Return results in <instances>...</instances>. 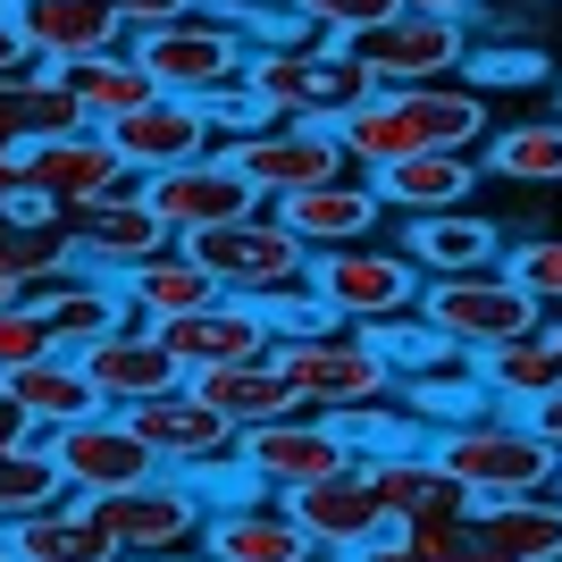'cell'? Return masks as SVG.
<instances>
[{"label": "cell", "mask_w": 562, "mask_h": 562, "mask_svg": "<svg viewBox=\"0 0 562 562\" xmlns=\"http://www.w3.org/2000/svg\"><path fill=\"white\" fill-rule=\"evenodd\" d=\"M285 513L303 520V538L319 546V554H352V546H370L378 529H395V520H386V504H378L370 495V479H361V462L345 470V479H319V487H294L285 495Z\"/></svg>", "instance_id": "cb8c5ba5"}, {"label": "cell", "mask_w": 562, "mask_h": 562, "mask_svg": "<svg viewBox=\"0 0 562 562\" xmlns=\"http://www.w3.org/2000/svg\"><path fill=\"white\" fill-rule=\"evenodd\" d=\"M470 18H428V9H395V18L345 34V50L370 68L378 93H403V85H446L453 68L470 59Z\"/></svg>", "instance_id": "ba28073f"}, {"label": "cell", "mask_w": 562, "mask_h": 562, "mask_svg": "<svg viewBox=\"0 0 562 562\" xmlns=\"http://www.w3.org/2000/svg\"><path fill=\"white\" fill-rule=\"evenodd\" d=\"M361 336H370V345L386 352V361H395V378H412V370H428L437 352H453L446 336H437V328L420 319V311H395V319H370Z\"/></svg>", "instance_id": "ab89813d"}, {"label": "cell", "mask_w": 562, "mask_h": 562, "mask_svg": "<svg viewBox=\"0 0 562 562\" xmlns=\"http://www.w3.org/2000/svg\"><path fill=\"white\" fill-rule=\"evenodd\" d=\"M218 160L244 177V186L260 193V202H278V193H303V186H328V177H345V143L328 135V126H311V117H269L260 135H235L218 143Z\"/></svg>", "instance_id": "8fae6325"}, {"label": "cell", "mask_w": 562, "mask_h": 562, "mask_svg": "<svg viewBox=\"0 0 562 562\" xmlns=\"http://www.w3.org/2000/svg\"><path fill=\"white\" fill-rule=\"evenodd\" d=\"M319 562H328V554H319Z\"/></svg>", "instance_id": "6125c7cd"}, {"label": "cell", "mask_w": 562, "mask_h": 562, "mask_svg": "<svg viewBox=\"0 0 562 562\" xmlns=\"http://www.w3.org/2000/svg\"><path fill=\"white\" fill-rule=\"evenodd\" d=\"M25 193V177H18V143H0V211Z\"/></svg>", "instance_id": "db71d44e"}, {"label": "cell", "mask_w": 562, "mask_h": 562, "mask_svg": "<svg viewBox=\"0 0 562 562\" xmlns=\"http://www.w3.org/2000/svg\"><path fill=\"white\" fill-rule=\"evenodd\" d=\"M186 252L218 278V294H244V303H278V294L311 285V244L285 227L269 202L244 211V218H227V227L186 235Z\"/></svg>", "instance_id": "3957f363"}, {"label": "cell", "mask_w": 562, "mask_h": 562, "mask_svg": "<svg viewBox=\"0 0 562 562\" xmlns=\"http://www.w3.org/2000/svg\"><path fill=\"white\" fill-rule=\"evenodd\" d=\"M446 562H562V495L546 487L513 504H470Z\"/></svg>", "instance_id": "2e32d148"}, {"label": "cell", "mask_w": 562, "mask_h": 562, "mask_svg": "<svg viewBox=\"0 0 562 562\" xmlns=\"http://www.w3.org/2000/svg\"><path fill=\"white\" fill-rule=\"evenodd\" d=\"M395 403L412 412V420H428V428H453V420H487V412H495V395L479 386V361H470V352H437L428 370L395 378Z\"/></svg>", "instance_id": "1f68e13d"}, {"label": "cell", "mask_w": 562, "mask_h": 562, "mask_svg": "<svg viewBox=\"0 0 562 562\" xmlns=\"http://www.w3.org/2000/svg\"><path fill=\"white\" fill-rule=\"evenodd\" d=\"M186 479L202 487V504H211V513H218V504H244V495H260V479H252L244 462H235V453H227V462H202V470H186Z\"/></svg>", "instance_id": "7dc6e473"}, {"label": "cell", "mask_w": 562, "mask_h": 562, "mask_svg": "<svg viewBox=\"0 0 562 562\" xmlns=\"http://www.w3.org/2000/svg\"><path fill=\"white\" fill-rule=\"evenodd\" d=\"M202 554L211 562H319V546L303 538V520L285 513V495H244V504H218L202 520Z\"/></svg>", "instance_id": "7402d4cb"}, {"label": "cell", "mask_w": 562, "mask_h": 562, "mask_svg": "<svg viewBox=\"0 0 562 562\" xmlns=\"http://www.w3.org/2000/svg\"><path fill=\"white\" fill-rule=\"evenodd\" d=\"M202 403H218L227 412V428L244 437V428H260V420H285V412H303L294 403V386H285V370L260 352V361H227V370H193L186 378Z\"/></svg>", "instance_id": "f546056e"}, {"label": "cell", "mask_w": 562, "mask_h": 562, "mask_svg": "<svg viewBox=\"0 0 562 562\" xmlns=\"http://www.w3.org/2000/svg\"><path fill=\"white\" fill-rule=\"evenodd\" d=\"M285 9H294V18H303L319 43H345V34H361V25L386 18L378 0H285Z\"/></svg>", "instance_id": "bcb514c9"}, {"label": "cell", "mask_w": 562, "mask_h": 562, "mask_svg": "<svg viewBox=\"0 0 562 562\" xmlns=\"http://www.w3.org/2000/svg\"><path fill=\"white\" fill-rule=\"evenodd\" d=\"M428 462L446 470L470 504H513V495H546V487H554L562 453L538 446L520 412H487V420L428 428Z\"/></svg>", "instance_id": "7a4b0ae2"}, {"label": "cell", "mask_w": 562, "mask_h": 562, "mask_svg": "<svg viewBox=\"0 0 562 562\" xmlns=\"http://www.w3.org/2000/svg\"><path fill=\"white\" fill-rule=\"evenodd\" d=\"M554 68L538 43H470V59H462V85H538V76Z\"/></svg>", "instance_id": "60d3db41"}, {"label": "cell", "mask_w": 562, "mask_h": 562, "mask_svg": "<svg viewBox=\"0 0 562 562\" xmlns=\"http://www.w3.org/2000/svg\"><path fill=\"white\" fill-rule=\"evenodd\" d=\"M311 59L319 43H278V50H252L244 59V85L269 117H311Z\"/></svg>", "instance_id": "74e56055"}, {"label": "cell", "mask_w": 562, "mask_h": 562, "mask_svg": "<svg viewBox=\"0 0 562 562\" xmlns=\"http://www.w3.org/2000/svg\"><path fill=\"white\" fill-rule=\"evenodd\" d=\"M110 9H117V25H126V43H135V34H151V25H177V18H193L202 0H110Z\"/></svg>", "instance_id": "c3c4849f"}, {"label": "cell", "mask_w": 562, "mask_h": 562, "mask_svg": "<svg viewBox=\"0 0 562 562\" xmlns=\"http://www.w3.org/2000/svg\"><path fill=\"white\" fill-rule=\"evenodd\" d=\"M43 446H50V462H59V479H68V495H85V504H93V495H126L160 470L151 446L126 428V412H85V420L50 428Z\"/></svg>", "instance_id": "4fadbf2b"}, {"label": "cell", "mask_w": 562, "mask_h": 562, "mask_svg": "<svg viewBox=\"0 0 562 562\" xmlns=\"http://www.w3.org/2000/svg\"><path fill=\"white\" fill-rule=\"evenodd\" d=\"M160 345L193 370H227V361H260L269 352V319H260V303H244V294H218V303L202 311H177V319H160Z\"/></svg>", "instance_id": "603a6c76"}, {"label": "cell", "mask_w": 562, "mask_h": 562, "mask_svg": "<svg viewBox=\"0 0 562 562\" xmlns=\"http://www.w3.org/2000/svg\"><path fill=\"white\" fill-rule=\"evenodd\" d=\"M135 68H151V85L160 93H218V85H235L244 76V59H252V43H244V25L227 18V9H193V18L177 25H151V34H135Z\"/></svg>", "instance_id": "52a82bcc"}, {"label": "cell", "mask_w": 562, "mask_h": 562, "mask_svg": "<svg viewBox=\"0 0 562 562\" xmlns=\"http://www.w3.org/2000/svg\"><path fill=\"white\" fill-rule=\"evenodd\" d=\"M328 135L345 143V160L361 177H378V168L412 160V151H470L479 135H495V117L479 85H403V93H370Z\"/></svg>", "instance_id": "6da1fadb"}, {"label": "cell", "mask_w": 562, "mask_h": 562, "mask_svg": "<svg viewBox=\"0 0 562 562\" xmlns=\"http://www.w3.org/2000/svg\"><path fill=\"white\" fill-rule=\"evenodd\" d=\"M68 495V479H59V462H50L43 428H25L18 446H0V529L25 513H43V504H59Z\"/></svg>", "instance_id": "d590c367"}, {"label": "cell", "mask_w": 562, "mask_h": 562, "mask_svg": "<svg viewBox=\"0 0 562 562\" xmlns=\"http://www.w3.org/2000/svg\"><path fill=\"white\" fill-rule=\"evenodd\" d=\"M9 546H18V562H117V546L101 538V520H93L85 495H59L43 513L9 520Z\"/></svg>", "instance_id": "4dcf8cb0"}, {"label": "cell", "mask_w": 562, "mask_h": 562, "mask_svg": "<svg viewBox=\"0 0 562 562\" xmlns=\"http://www.w3.org/2000/svg\"><path fill=\"white\" fill-rule=\"evenodd\" d=\"M479 361V386L495 395V412H529L538 395H554L562 386V352L554 336H513V345H487V352H470Z\"/></svg>", "instance_id": "d6a6232c"}, {"label": "cell", "mask_w": 562, "mask_h": 562, "mask_svg": "<svg viewBox=\"0 0 562 562\" xmlns=\"http://www.w3.org/2000/svg\"><path fill=\"white\" fill-rule=\"evenodd\" d=\"M43 328H50V345L59 352H85L93 336H110V328H126V294H117V278H68L59 294H43Z\"/></svg>", "instance_id": "e575fe53"}, {"label": "cell", "mask_w": 562, "mask_h": 562, "mask_svg": "<svg viewBox=\"0 0 562 562\" xmlns=\"http://www.w3.org/2000/svg\"><path fill=\"white\" fill-rule=\"evenodd\" d=\"M269 211H278L285 227L303 235L311 252H336V244H370V235L386 227V202H378V186L361 177V168H345V177H328V186H303V193H278Z\"/></svg>", "instance_id": "ffe728a7"}, {"label": "cell", "mask_w": 562, "mask_h": 562, "mask_svg": "<svg viewBox=\"0 0 562 562\" xmlns=\"http://www.w3.org/2000/svg\"><path fill=\"white\" fill-rule=\"evenodd\" d=\"M101 135L117 143V160L135 168V177H160V168H186V160H202V151H218L202 101H186V93H151L143 110H126L117 126H101Z\"/></svg>", "instance_id": "d6986e66"}, {"label": "cell", "mask_w": 562, "mask_h": 562, "mask_svg": "<svg viewBox=\"0 0 562 562\" xmlns=\"http://www.w3.org/2000/svg\"><path fill=\"white\" fill-rule=\"evenodd\" d=\"M403 260L420 278H479V269H504V235L495 218L479 211H428V218H403Z\"/></svg>", "instance_id": "d4e9b609"}, {"label": "cell", "mask_w": 562, "mask_h": 562, "mask_svg": "<svg viewBox=\"0 0 562 562\" xmlns=\"http://www.w3.org/2000/svg\"><path fill=\"white\" fill-rule=\"evenodd\" d=\"M520 420H529V437H538V446H554V453H562V386H554V395H538L529 412H520Z\"/></svg>", "instance_id": "816d5d0a"}, {"label": "cell", "mask_w": 562, "mask_h": 562, "mask_svg": "<svg viewBox=\"0 0 562 562\" xmlns=\"http://www.w3.org/2000/svg\"><path fill=\"white\" fill-rule=\"evenodd\" d=\"M504 278L529 285L538 303H562V235H520V244H504Z\"/></svg>", "instance_id": "b9f144b4"}, {"label": "cell", "mask_w": 562, "mask_h": 562, "mask_svg": "<svg viewBox=\"0 0 562 562\" xmlns=\"http://www.w3.org/2000/svg\"><path fill=\"white\" fill-rule=\"evenodd\" d=\"M554 495H562V470H554Z\"/></svg>", "instance_id": "680465c9"}, {"label": "cell", "mask_w": 562, "mask_h": 562, "mask_svg": "<svg viewBox=\"0 0 562 562\" xmlns=\"http://www.w3.org/2000/svg\"><path fill=\"white\" fill-rule=\"evenodd\" d=\"M378 9H386V18H395V9H428V18H479V0H378Z\"/></svg>", "instance_id": "f5cc1de1"}, {"label": "cell", "mask_w": 562, "mask_h": 562, "mask_svg": "<svg viewBox=\"0 0 562 562\" xmlns=\"http://www.w3.org/2000/svg\"><path fill=\"white\" fill-rule=\"evenodd\" d=\"M0 562H18V546H9V529H0Z\"/></svg>", "instance_id": "9f6ffc18"}, {"label": "cell", "mask_w": 562, "mask_h": 562, "mask_svg": "<svg viewBox=\"0 0 562 562\" xmlns=\"http://www.w3.org/2000/svg\"><path fill=\"white\" fill-rule=\"evenodd\" d=\"M336 562H428V554L403 538V529H378L370 546H352V554H336Z\"/></svg>", "instance_id": "681fc988"}, {"label": "cell", "mask_w": 562, "mask_h": 562, "mask_svg": "<svg viewBox=\"0 0 562 562\" xmlns=\"http://www.w3.org/2000/svg\"><path fill=\"white\" fill-rule=\"evenodd\" d=\"M135 186H143V202H151V218L168 227V244H186V235H202V227H227V218L260 211V193L244 186L218 151H202V160H186V168H160V177H135Z\"/></svg>", "instance_id": "5bb4252c"}, {"label": "cell", "mask_w": 562, "mask_h": 562, "mask_svg": "<svg viewBox=\"0 0 562 562\" xmlns=\"http://www.w3.org/2000/svg\"><path fill=\"white\" fill-rule=\"evenodd\" d=\"M487 168L513 186H562V117H520L487 135Z\"/></svg>", "instance_id": "8d00e7d4"}, {"label": "cell", "mask_w": 562, "mask_h": 562, "mask_svg": "<svg viewBox=\"0 0 562 562\" xmlns=\"http://www.w3.org/2000/svg\"><path fill=\"white\" fill-rule=\"evenodd\" d=\"M235 462L252 470L269 495H294V487H319V479H345L361 453L336 437L328 412H285V420H260L235 437Z\"/></svg>", "instance_id": "7c38bea8"}, {"label": "cell", "mask_w": 562, "mask_h": 562, "mask_svg": "<svg viewBox=\"0 0 562 562\" xmlns=\"http://www.w3.org/2000/svg\"><path fill=\"white\" fill-rule=\"evenodd\" d=\"M43 352H59L50 328H43V311L9 294V303H0V370H25V361H43Z\"/></svg>", "instance_id": "ee69618b"}, {"label": "cell", "mask_w": 562, "mask_h": 562, "mask_svg": "<svg viewBox=\"0 0 562 562\" xmlns=\"http://www.w3.org/2000/svg\"><path fill=\"white\" fill-rule=\"evenodd\" d=\"M0 9H18V0H0Z\"/></svg>", "instance_id": "91938a15"}, {"label": "cell", "mask_w": 562, "mask_h": 562, "mask_svg": "<svg viewBox=\"0 0 562 562\" xmlns=\"http://www.w3.org/2000/svg\"><path fill=\"white\" fill-rule=\"evenodd\" d=\"M420 319L446 336L453 352H487V345H513V336H538L546 303L529 285H513L504 269H479V278H428Z\"/></svg>", "instance_id": "8992f818"}, {"label": "cell", "mask_w": 562, "mask_h": 562, "mask_svg": "<svg viewBox=\"0 0 562 562\" xmlns=\"http://www.w3.org/2000/svg\"><path fill=\"white\" fill-rule=\"evenodd\" d=\"M9 25H18V43L34 50L43 68H76V59L126 50V25H117L110 0H18Z\"/></svg>", "instance_id": "44dd1931"}, {"label": "cell", "mask_w": 562, "mask_h": 562, "mask_svg": "<svg viewBox=\"0 0 562 562\" xmlns=\"http://www.w3.org/2000/svg\"><path fill=\"white\" fill-rule=\"evenodd\" d=\"M117 294H126V319L160 328V319H177V311H202V303H218V278H211V269H202V260L186 252V244H160L151 260L117 269Z\"/></svg>", "instance_id": "484cf974"}, {"label": "cell", "mask_w": 562, "mask_h": 562, "mask_svg": "<svg viewBox=\"0 0 562 562\" xmlns=\"http://www.w3.org/2000/svg\"><path fill=\"white\" fill-rule=\"evenodd\" d=\"M18 177H25V193H34V202H50L59 218L93 211L101 193H117V186H135V168L117 160V143L101 135V126H76V135H34V143H18Z\"/></svg>", "instance_id": "30bf717a"}, {"label": "cell", "mask_w": 562, "mask_h": 562, "mask_svg": "<svg viewBox=\"0 0 562 562\" xmlns=\"http://www.w3.org/2000/svg\"><path fill=\"white\" fill-rule=\"evenodd\" d=\"M34 68H43V59L18 43V25H9V9H0V85H18V76H34Z\"/></svg>", "instance_id": "f907efd6"}, {"label": "cell", "mask_w": 562, "mask_h": 562, "mask_svg": "<svg viewBox=\"0 0 562 562\" xmlns=\"http://www.w3.org/2000/svg\"><path fill=\"white\" fill-rule=\"evenodd\" d=\"M126 428L151 446L160 470H202V462H227V453H235L227 412L202 403L193 386H168V395H151V403H126Z\"/></svg>", "instance_id": "e0dca14e"}, {"label": "cell", "mask_w": 562, "mask_h": 562, "mask_svg": "<svg viewBox=\"0 0 562 562\" xmlns=\"http://www.w3.org/2000/svg\"><path fill=\"white\" fill-rule=\"evenodd\" d=\"M260 319H269V345H294V336H328V328H345L311 285H294V294H278V303H260Z\"/></svg>", "instance_id": "7bdbcfd3"}, {"label": "cell", "mask_w": 562, "mask_h": 562, "mask_svg": "<svg viewBox=\"0 0 562 562\" xmlns=\"http://www.w3.org/2000/svg\"><path fill=\"white\" fill-rule=\"evenodd\" d=\"M386 218H428V211H462L470 193H479V160L470 151H412V160L378 168L370 177Z\"/></svg>", "instance_id": "4316f807"}, {"label": "cell", "mask_w": 562, "mask_h": 562, "mask_svg": "<svg viewBox=\"0 0 562 562\" xmlns=\"http://www.w3.org/2000/svg\"><path fill=\"white\" fill-rule=\"evenodd\" d=\"M59 85L76 93L85 126H117L126 110H143V101L160 93V85H151V68H135V50H101V59H76V68H59Z\"/></svg>", "instance_id": "836d02e7"}, {"label": "cell", "mask_w": 562, "mask_h": 562, "mask_svg": "<svg viewBox=\"0 0 562 562\" xmlns=\"http://www.w3.org/2000/svg\"><path fill=\"white\" fill-rule=\"evenodd\" d=\"M0 403H9L25 428H43V437L85 420V412H101L85 370H76V352H43V361H25V370H0Z\"/></svg>", "instance_id": "83f0119b"}, {"label": "cell", "mask_w": 562, "mask_h": 562, "mask_svg": "<svg viewBox=\"0 0 562 562\" xmlns=\"http://www.w3.org/2000/svg\"><path fill=\"white\" fill-rule=\"evenodd\" d=\"M370 93H378L370 68H361L345 43H319V59H311V126H336V117H352Z\"/></svg>", "instance_id": "f35d334b"}, {"label": "cell", "mask_w": 562, "mask_h": 562, "mask_svg": "<svg viewBox=\"0 0 562 562\" xmlns=\"http://www.w3.org/2000/svg\"><path fill=\"white\" fill-rule=\"evenodd\" d=\"M420 269L403 260V244H336V252H311V294L345 319V328H370V319H395V311H420Z\"/></svg>", "instance_id": "9c48e42d"}, {"label": "cell", "mask_w": 562, "mask_h": 562, "mask_svg": "<svg viewBox=\"0 0 562 562\" xmlns=\"http://www.w3.org/2000/svg\"><path fill=\"white\" fill-rule=\"evenodd\" d=\"M160 244H168V227L151 218L143 186H117V193H101L93 211H76V218H68V252H76V269H93V278L135 269V260H151Z\"/></svg>", "instance_id": "ac0fdd59"}, {"label": "cell", "mask_w": 562, "mask_h": 562, "mask_svg": "<svg viewBox=\"0 0 562 562\" xmlns=\"http://www.w3.org/2000/svg\"><path fill=\"white\" fill-rule=\"evenodd\" d=\"M361 479H370V495L386 504L395 529H403V520H420V513H470V495L428 462V446H412V453H361Z\"/></svg>", "instance_id": "f1b7e54d"}, {"label": "cell", "mask_w": 562, "mask_h": 562, "mask_svg": "<svg viewBox=\"0 0 562 562\" xmlns=\"http://www.w3.org/2000/svg\"><path fill=\"white\" fill-rule=\"evenodd\" d=\"M151 562H211V554H202V546H193V554H151Z\"/></svg>", "instance_id": "11a10c76"}, {"label": "cell", "mask_w": 562, "mask_h": 562, "mask_svg": "<svg viewBox=\"0 0 562 562\" xmlns=\"http://www.w3.org/2000/svg\"><path fill=\"white\" fill-rule=\"evenodd\" d=\"M202 117H211V143H235V135H260L269 126V110L252 101V85L235 76V85H218V93H202Z\"/></svg>", "instance_id": "f6af8a7d"}, {"label": "cell", "mask_w": 562, "mask_h": 562, "mask_svg": "<svg viewBox=\"0 0 562 562\" xmlns=\"http://www.w3.org/2000/svg\"><path fill=\"white\" fill-rule=\"evenodd\" d=\"M76 370H85L101 412H126V403H151V395H168V386H186V361L160 345V328H143V319L93 336V345L76 352Z\"/></svg>", "instance_id": "9a60e30c"}, {"label": "cell", "mask_w": 562, "mask_h": 562, "mask_svg": "<svg viewBox=\"0 0 562 562\" xmlns=\"http://www.w3.org/2000/svg\"><path fill=\"white\" fill-rule=\"evenodd\" d=\"M546 336H554V352H562V319H554V328H546Z\"/></svg>", "instance_id": "6f0895ef"}, {"label": "cell", "mask_w": 562, "mask_h": 562, "mask_svg": "<svg viewBox=\"0 0 562 562\" xmlns=\"http://www.w3.org/2000/svg\"><path fill=\"white\" fill-rule=\"evenodd\" d=\"M93 520H101V538L117 546V562H151V554H193L211 504H202V487L186 470H151L126 495H93Z\"/></svg>", "instance_id": "277c9868"}, {"label": "cell", "mask_w": 562, "mask_h": 562, "mask_svg": "<svg viewBox=\"0 0 562 562\" xmlns=\"http://www.w3.org/2000/svg\"><path fill=\"white\" fill-rule=\"evenodd\" d=\"M269 361L285 370V386H294L303 412H345V403H386V395H395V361H386L361 328H328V336L269 345Z\"/></svg>", "instance_id": "5b68a950"}, {"label": "cell", "mask_w": 562, "mask_h": 562, "mask_svg": "<svg viewBox=\"0 0 562 562\" xmlns=\"http://www.w3.org/2000/svg\"><path fill=\"white\" fill-rule=\"evenodd\" d=\"M218 9H227V0H218Z\"/></svg>", "instance_id": "94428289"}]
</instances>
